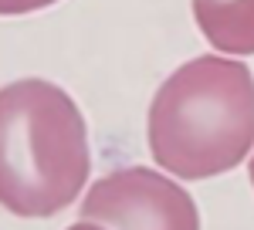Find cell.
<instances>
[{
    "label": "cell",
    "instance_id": "4",
    "mask_svg": "<svg viewBox=\"0 0 254 230\" xmlns=\"http://www.w3.org/2000/svg\"><path fill=\"white\" fill-rule=\"evenodd\" d=\"M193 20L220 55H254V0H193Z\"/></svg>",
    "mask_w": 254,
    "mask_h": 230
},
{
    "label": "cell",
    "instance_id": "6",
    "mask_svg": "<svg viewBox=\"0 0 254 230\" xmlns=\"http://www.w3.org/2000/svg\"><path fill=\"white\" fill-rule=\"evenodd\" d=\"M68 230H109V227H102V224H92V220H78V224H71Z\"/></svg>",
    "mask_w": 254,
    "mask_h": 230
},
{
    "label": "cell",
    "instance_id": "2",
    "mask_svg": "<svg viewBox=\"0 0 254 230\" xmlns=\"http://www.w3.org/2000/svg\"><path fill=\"white\" fill-rule=\"evenodd\" d=\"M88 129L64 88L20 78L0 88V207L24 220L55 217L85 190Z\"/></svg>",
    "mask_w": 254,
    "mask_h": 230
},
{
    "label": "cell",
    "instance_id": "3",
    "mask_svg": "<svg viewBox=\"0 0 254 230\" xmlns=\"http://www.w3.org/2000/svg\"><path fill=\"white\" fill-rule=\"evenodd\" d=\"M81 220L109 230H200L193 196L149 166L116 170L92 183Z\"/></svg>",
    "mask_w": 254,
    "mask_h": 230
},
{
    "label": "cell",
    "instance_id": "7",
    "mask_svg": "<svg viewBox=\"0 0 254 230\" xmlns=\"http://www.w3.org/2000/svg\"><path fill=\"white\" fill-rule=\"evenodd\" d=\"M248 172H251V186H254V156H251V163H248Z\"/></svg>",
    "mask_w": 254,
    "mask_h": 230
},
{
    "label": "cell",
    "instance_id": "5",
    "mask_svg": "<svg viewBox=\"0 0 254 230\" xmlns=\"http://www.w3.org/2000/svg\"><path fill=\"white\" fill-rule=\"evenodd\" d=\"M58 0H0V17H20V14H34L44 10Z\"/></svg>",
    "mask_w": 254,
    "mask_h": 230
},
{
    "label": "cell",
    "instance_id": "1",
    "mask_svg": "<svg viewBox=\"0 0 254 230\" xmlns=\"http://www.w3.org/2000/svg\"><path fill=\"white\" fill-rule=\"evenodd\" d=\"M153 163L180 179L231 172L254 149V75L237 58L203 55L159 85L146 115Z\"/></svg>",
    "mask_w": 254,
    "mask_h": 230
}]
</instances>
